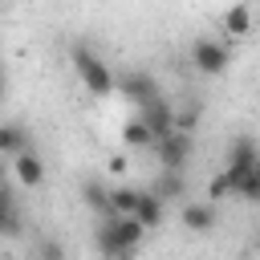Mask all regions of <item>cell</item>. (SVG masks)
Wrapping results in <instances>:
<instances>
[{
  "label": "cell",
  "mask_w": 260,
  "mask_h": 260,
  "mask_svg": "<svg viewBox=\"0 0 260 260\" xmlns=\"http://www.w3.org/2000/svg\"><path fill=\"white\" fill-rule=\"evenodd\" d=\"M114 260H130V256H114Z\"/></svg>",
  "instance_id": "23"
},
{
  "label": "cell",
  "mask_w": 260,
  "mask_h": 260,
  "mask_svg": "<svg viewBox=\"0 0 260 260\" xmlns=\"http://www.w3.org/2000/svg\"><path fill=\"white\" fill-rule=\"evenodd\" d=\"M191 150H195V138L183 134V130H171L167 138H154L150 142V154H154V162L162 171H183L187 158H191Z\"/></svg>",
  "instance_id": "4"
},
{
  "label": "cell",
  "mask_w": 260,
  "mask_h": 260,
  "mask_svg": "<svg viewBox=\"0 0 260 260\" xmlns=\"http://www.w3.org/2000/svg\"><path fill=\"white\" fill-rule=\"evenodd\" d=\"M138 118L146 122V130H150L154 138H167V134L175 130V102H171V98H158V102H150L146 110H138Z\"/></svg>",
  "instance_id": "9"
},
{
  "label": "cell",
  "mask_w": 260,
  "mask_h": 260,
  "mask_svg": "<svg viewBox=\"0 0 260 260\" xmlns=\"http://www.w3.org/2000/svg\"><path fill=\"white\" fill-rule=\"evenodd\" d=\"M179 215H183V228L187 232H195V236H207V232H215V203L207 199H187L183 207H179Z\"/></svg>",
  "instance_id": "8"
},
{
  "label": "cell",
  "mask_w": 260,
  "mask_h": 260,
  "mask_svg": "<svg viewBox=\"0 0 260 260\" xmlns=\"http://www.w3.org/2000/svg\"><path fill=\"white\" fill-rule=\"evenodd\" d=\"M150 191H154L162 203H187V175H183V171H162V167H158Z\"/></svg>",
  "instance_id": "11"
},
{
  "label": "cell",
  "mask_w": 260,
  "mask_h": 260,
  "mask_svg": "<svg viewBox=\"0 0 260 260\" xmlns=\"http://www.w3.org/2000/svg\"><path fill=\"white\" fill-rule=\"evenodd\" d=\"M81 199H85V207L89 211H98V219H110L114 211H110V187H102V183H81Z\"/></svg>",
  "instance_id": "17"
},
{
  "label": "cell",
  "mask_w": 260,
  "mask_h": 260,
  "mask_svg": "<svg viewBox=\"0 0 260 260\" xmlns=\"http://www.w3.org/2000/svg\"><path fill=\"white\" fill-rule=\"evenodd\" d=\"M28 150V134L16 122H0V158H16Z\"/></svg>",
  "instance_id": "13"
},
{
  "label": "cell",
  "mask_w": 260,
  "mask_h": 260,
  "mask_svg": "<svg viewBox=\"0 0 260 260\" xmlns=\"http://www.w3.org/2000/svg\"><path fill=\"white\" fill-rule=\"evenodd\" d=\"M0 236L4 240L24 236V211H20V199L8 183H0Z\"/></svg>",
  "instance_id": "7"
},
{
  "label": "cell",
  "mask_w": 260,
  "mask_h": 260,
  "mask_svg": "<svg viewBox=\"0 0 260 260\" xmlns=\"http://www.w3.org/2000/svg\"><path fill=\"white\" fill-rule=\"evenodd\" d=\"M118 93H122L134 110H146L150 102L162 98V85H158L154 73H146V69H126V73L118 77Z\"/></svg>",
  "instance_id": "3"
},
{
  "label": "cell",
  "mask_w": 260,
  "mask_h": 260,
  "mask_svg": "<svg viewBox=\"0 0 260 260\" xmlns=\"http://www.w3.org/2000/svg\"><path fill=\"white\" fill-rule=\"evenodd\" d=\"M138 199H142V187H130V183L110 187V211H114V215H134Z\"/></svg>",
  "instance_id": "18"
},
{
  "label": "cell",
  "mask_w": 260,
  "mask_h": 260,
  "mask_svg": "<svg viewBox=\"0 0 260 260\" xmlns=\"http://www.w3.org/2000/svg\"><path fill=\"white\" fill-rule=\"evenodd\" d=\"M219 24H223L228 37H248V32H252V8H248V4H232V8L219 16Z\"/></svg>",
  "instance_id": "14"
},
{
  "label": "cell",
  "mask_w": 260,
  "mask_h": 260,
  "mask_svg": "<svg viewBox=\"0 0 260 260\" xmlns=\"http://www.w3.org/2000/svg\"><path fill=\"white\" fill-rule=\"evenodd\" d=\"M199 118H203V110H199V106H187V110H175V130H183V134H191V130L199 126Z\"/></svg>",
  "instance_id": "19"
},
{
  "label": "cell",
  "mask_w": 260,
  "mask_h": 260,
  "mask_svg": "<svg viewBox=\"0 0 260 260\" xmlns=\"http://www.w3.org/2000/svg\"><path fill=\"white\" fill-rule=\"evenodd\" d=\"M12 171H16V187H24V191H37V187L45 183V158H41L32 146L12 158Z\"/></svg>",
  "instance_id": "10"
},
{
  "label": "cell",
  "mask_w": 260,
  "mask_h": 260,
  "mask_svg": "<svg viewBox=\"0 0 260 260\" xmlns=\"http://www.w3.org/2000/svg\"><path fill=\"white\" fill-rule=\"evenodd\" d=\"M142 240H146V228L134 215H110V219H98V228H93V248L102 260L134 256Z\"/></svg>",
  "instance_id": "1"
},
{
  "label": "cell",
  "mask_w": 260,
  "mask_h": 260,
  "mask_svg": "<svg viewBox=\"0 0 260 260\" xmlns=\"http://www.w3.org/2000/svg\"><path fill=\"white\" fill-rule=\"evenodd\" d=\"M162 215H167V203H162L154 191H142V199H138V207H134V219L150 232V228H158V223H162Z\"/></svg>",
  "instance_id": "12"
},
{
  "label": "cell",
  "mask_w": 260,
  "mask_h": 260,
  "mask_svg": "<svg viewBox=\"0 0 260 260\" xmlns=\"http://www.w3.org/2000/svg\"><path fill=\"white\" fill-rule=\"evenodd\" d=\"M32 260H65V248L57 244V240H41L37 244V256Z\"/></svg>",
  "instance_id": "21"
},
{
  "label": "cell",
  "mask_w": 260,
  "mask_h": 260,
  "mask_svg": "<svg viewBox=\"0 0 260 260\" xmlns=\"http://www.w3.org/2000/svg\"><path fill=\"white\" fill-rule=\"evenodd\" d=\"M0 260H4V256H0Z\"/></svg>",
  "instance_id": "24"
},
{
  "label": "cell",
  "mask_w": 260,
  "mask_h": 260,
  "mask_svg": "<svg viewBox=\"0 0 260 260\" xmlns=\"http://www.w3.org/2000/svg\"><path fill=\"white\" fill-rule=\"evenodd\" d=\"M4 89H8V81H4V73H0V98H4Z\"/></svg>",
  "instance_id": "22"
},
{
  "label": "cell",
  "mask_w": 260,
  "mask_h": 260,
  "mask_svg": "<svg viewBox=\"0 0 260 260\" xmlns=\"http://www.w3.org/2000/svg\"><path fill=\"white\" fill-rule=\"evenodd\" d=\"M232 195H236L240 203H260V162L248 167L240 179H232Z\"/></svg>",
  "instance_id": "15"
},
{
  "label": "cell",
  "mask_w": 260,
  "mask_h": 260,
  "mask_svg": "<svg viewBox=\"0 0 260 260\" xmlns=\"http://www.w3.org/2000/svg\"><path fill=\"white\" fill-rule=\"evenodd\" d=\"M69 61H73V73L81 77V85H85L93 98H110V93H118V77H114V69H110L98 53H89L85 45H73V49H69Z\"/></svg>",
  "instance_id": "2"
},
{
  "label": "cell",
  "mask_w": 260,
  "mask_h": 260,
  "mask_svg": "<svg viewBox=\"0 0 260 260\" xmlns=\"http://www.w3.org/2000/svg\"><path fill=\"white\" fill-rule=\"evenodd\" d=\"M256 162H260V142H256L252 134H236L232 146H228V167H223L228 183L240 179V175H244L248 167H256Z\"/></svg>",
  "instance_id": "6"
},
{
  "label": "cell",
  "mask_w": 260,
  "mask_h": 260,
  "mask_svg": "<svg viewBox=\"0 0 260 260\" xmlns=\"http://www.w3.org/2000/svg\"><path fill=\"white\" fill-rule=\"evenodd\" d=\"M150 142H154V134H150L146 122L134 114V118L122 126V146H126V150H150Z\"/></svg>",
  "instance_id": "16"
},
{
  "label": "cell",
  "mask_w": 260,
  "mask_h": 260,
  "mask_svg": "<svg viewBox=\"0 0 260 260\" xmlns=\"http://www.w3.org/2000/svg\"><path fill=\"white\" fill-rule=\"evenodd\" d=\"M207 195H211V203H219V199H228V195H232V183H228V175H223V171L207 183Z\"/></svg>",
  "instance_id": "20"
},
{
  "label": "cell",
  "mask_w": 260,
  "mask_h": 260,
  "mask_svg": "<svg viewBox=\"0 0 260 260\" xmlns=\"http://www.w3.org/2000/svg\"><path fill=\"white\" fill-rule=\"evenodd\" d=\"M191 65L203 77H219L232 65V49L223 41H215V37H199V41H191Z\"/></svg>",
  "instance_id": "5"
}]
</instances>
